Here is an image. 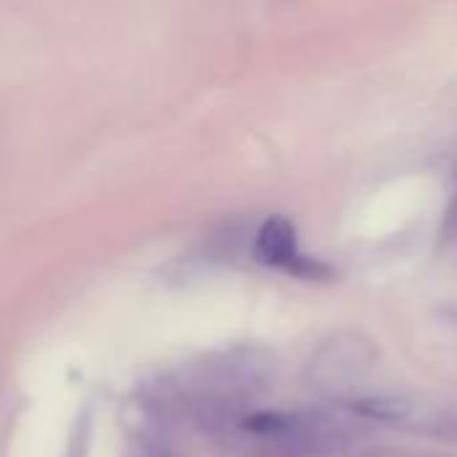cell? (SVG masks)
Listing matches in <instances>:
<instances>
[{"label":"cell","mask_w":457,"mask_h":457,"mask_svg":"<svg viewBox=\"0 0 457 457\" xmlns=\"http://www.w3.org/2000/svg\"><path fill=\"white\" fill-rule=\"evenodd\" d=\"M351 410L367 420L375 423H388V426H399V423H410L418 412V407L410 399L402 396H364L356 399L351 404Z\"/></svg>","instance_id":"obj_2"},{"label":"cell","mask_w":457,"mask_h":457,"mask_svg":"<svg viewBox=\"0 0 457 457\" xmlns=\"http://www.w3.org/2000/svg\"><path fill=\"white\" fill-rule=\"evenodd\" d=\"M254 254L262 265L270 268H287V270H300V252H297V230L287 217H268L254 241Z\"/></svg>","instance_id":"obj_1"}]
</instances>
